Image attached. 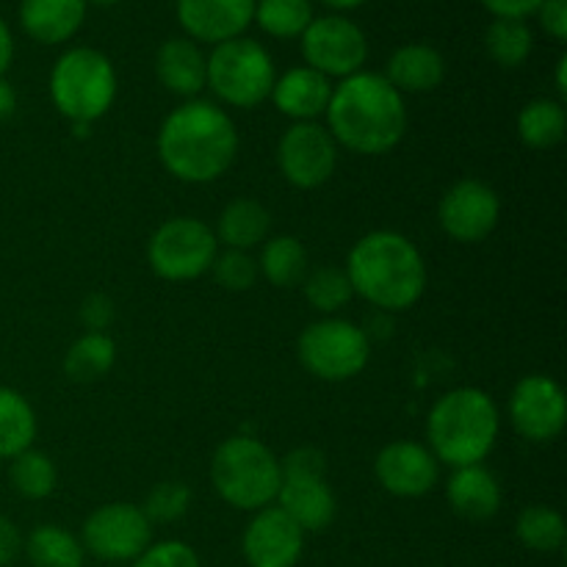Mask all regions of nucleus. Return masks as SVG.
Returning a JSON list of instances; mask_svg holds the SVG:
<instances>
[{
  "label": "nucleus",
  "instance_id": "obj_1",
  "mask_svg": "<svg viewBox=\"0 0 567 567\" xmlns=\"http://www.w3.org/2000/svg\"><path fill=\"white\" fill-rule=\"evenodd\" d=\"M327 122L338 144L358 155H385L408 131L404 97L380 72H354L332 89Z\"/></svg>",
  "mask_w": 567,
  "mask_h": 567
},
{
  "label": "nucleus",
  "instance_id": "obj_2",
  "mask_svg": "<svg viewBox=\"0 0 567 567\" xmlns=\"http://www.w3.org/2000/svg\"><path fill=\"white\" fill-rule=\"evenodd\" d=\"M238 153V131L214 103L192 100L172 111L158 131V158L183 183H210L225 175Z\"/></svg>",
  "mask_w": 567,
  "mask_h": 567
},
{
  "label": "nucleus",
  "instance_id": "obj_3",
  "mask_svg": "<svg viewBox=\"0 0 567 567\" xmlns=\"http://www.w3.org/2000/svg\"><path fill=\"white\" fill-rule=\"evenodd\" d=\"M343 271L358 297L388 313L413 308L426 288V266L419 247L393 230H374L360 238Z\"/></svg>",
  "mask_w": 567,
  "mask_h": 567
},
{
  "label": "nucleus",
  "instance_id": "obj_4",
  "mask_svg": "<svg viewBox=\"0 0 567 567\" xmlns=\"http://www.w3.org/2000/svg\"><path fill=\"white\" fill-rule=\"evenodd\" d=\"M498 408L480 388H457L435 402L426 419V437L435 460L465 468L482 465L498 441Z\"/></svg>",
  "mask_w": 567,
  "mask_h": 567
},
{
  "label": "nucleus",
  "instance_id": "obj_5",
  "mask_svg": "<svg viewBox=\"0 0 567 567\" xmlns=\"http://www.w3.org/2000/svg\"><path fill=\"white\" fill-rule=\"evenodd\" d=\"M210 482L230 507L258 513L269 507L280 491V460L258 437H227L214 454Z\"/></svg>",
  "mask_w": 567,
  "mask_h": 567
},
{
  "label": "nucleus",
  "instance_id": "obj_6",
  "mask_svg": "<svg viewBox=\"0 0 567 567\" xmlns=\"http://www.w3.org/2000/svg\"><path fill=\"white\" fill-rule=\"evenodd\" d=\"M116 97V72L109 55L94 48H72L50 72V100L75 125L109 114Z\"/></svg>",
  "mask_w": 567,
  "mask_h": 567
},
{
  "label": "nucleus",
  "instance_id": "obj_7",
  "mask_svg": "<svg viewBox=\"0 0 567 567\" xmlns=\"http://www.w3.org/2000/svg\"><path fill=\"white\" fill-rule=\"evenodd\" d=\"M277 81L275 61L255 39H230L216 44L205 59V86L233 109H255L271 94Z\"/></svg>",
  "mask_w": 567,
  "mask_h": 567
},
{
  "label": "nucleus",
  "instance_id": "obj_8",
  "mask_svg": "<svg viewBox=\"0 0 567 567\" xmlns=\"http://www.w3.org/2000/svg\"><path fill=\"white\" fill-rule=\"evenodd\" d=\"M277 507L302 532H321L336 518V493L327 485V460L316 449H293L280 463Z\"/></svg>",
  "mask_w": 567,
  "mask_h": 567
},
{
  "label": "nucleus",
  "instance_id": "obj_9",
  "mask_svg": "<svg viewBox=\"0 0 567 567\" xmlns=\"http://www.w3.org/2000/svg\"><path fill=\"white\" fill-rule=\"evenodd\" d=\"M219 255L216 233L203 219L177 216L164 221L147 244L150 269L169 282L197 280L214 266Z\"/></svg>",
  "mask_w": 567,
  "mask_h": 567
},
{
  "label": "nucleus",
  "instance_id": "obj_10",
  "mask_svg": "<svg viewBox=\"0 0 567 567\" xmlns=\"http://www.w3.org/2000/svg\"><path fill=\"white\" fill-rule=\"evenodd\" d=\"M299 360L313 377L324 382H343L358 377L369 363V336L343 319L313 321L297 343Z\"/></svg>",
  "mask_w": 567,
  "mask_h": 567
},
{
  "label": "nucleus",
  "instance_id": "obj_11",
  "mask_svg": "<svg viewBox=\"0 0 567 567\" xmlns=\"http://www.w3.org/2000/svg\"><path fill=\"white\" fill-rule=\"evenodd\" d=\"M302 53L310 70L324 78H349L363 72L369 59V39L360 31L358 22L341 14L319 17L302 33Z\"/></svg>",
  "mask_w": 567,
  "mask_h": 567
},
{
  "label": "nucleus",
  "instance_id": "obj_12",
  "mask_svg": "<svg viewBox=\"0 0 567 567\" xmlns=\"http://www.w3.org/2000/svg\"><path fill=\"white\" fill-rule=\"evenodd\" d=\"M147 515L136 504H105L83 524V548L105 563H127L147 551L153 540Z\"/></svg>",
  "mask_w": 567,
  "mask_h": 567
},
{
  "label": "nucleus",
  "instance_id": "obj_13",
  "mask_svg": "<svg viewBox=\"0 0 567 567\" xmlns=\"http://www.w3.org/2000/svg\"><path fill=\"white\" fill-rule=\"evenodd\" d=\"M277 164L282 177L297 188H319L332 177L338 164V144L327 127L316 122H293L280 138Z\"/></svg>",
  "mask_w": 567,
  "mask_h": 567
},
{
  "label": "nucleus",
  "instance_id": "obj_14",
  "mask_svg": "<svg viewBox=\"0 0 567 567\" xmlns=\"http://www.w3.org/2000/svg\"><path fill=\"white\" fill-rule=\"evenodd\" d=\"M509 421L515 432L532 443H548L559 437L567 421L563 385L546 374L524 377L509 396Z\"/></svg>",
  "mask_w": 567,
  "mask_h": 567
},
{
  "label": "nucleus",
  "instance_id": "obj_15",
  "mask_svg": "<svg viewBox=\"0 0 567 567\" xmlns=\"http://www.w3.org/2000/svg\"><path fill=\"white\" fill-rule=\"evenodd\" d=\"M498 216H502V199L482 181L454 183L437 205V221L443 233L460 244L485 241L496 230Z\"/></svg>",
  "mask_w": 567,
  "mask_h": 567
},
{
  "label": "nucleus",
  "instance_id": "obj_16",
  "mask_svg": "<svg viewBox=\"0 0 567 567\" xmlns=\"http://www.w3.org/2000/svg\"><path fill=\"white\" fill-rule=\"evenodd\" d=\"M305 532L280 507L258 509L244 532L249 567H293L302 557Z\"/></svg>",
  "mask_w": 567,
  "mask_h": 567
},
{
  "label": "nucleus",
  "instance_id": "obj_17",
  "mask_svg": "<svg viewBox=\"0 0 567 567\" xmlns=\"http://www.w3.org/2000/svg\"><path fill=\"white\" fill-rule=\"evenodd\" d=\"M374 474L388 493L399 498H419L435 487L437 460L426 446L413 441L388 443L374 460Z\"/></svg>",
  "mask_w": 567,
  "mask_h": 567
},
{
  "label": "nucleus",
  "instance_id": "obj_18",
  "mask_svg": "<svg viewBox=\"0 0 567 567\" xmlns=\"http://www.w3.org/2000/svg\"><path fill=\"white\" fill-rule=\"evenodd\" d=\"M255 3L258 0H177V20L197 42L221 44L247 31Z\"/></svg>",
  "mask_w": 567,
  "mask_h": 567
},
{
  "label": "nucleus",
  "instance_id": "obj_19",
  "mask_svg": "<svg viewBox=\"0 0 567 567\" xmlns=\"http://www.w3.org/2000/svg\"><path fill=\"white\" fill-rule=\"evenodd\" d=\"M269 97L275 100L277 111L291 116L293 122H313L316 116L327 114L332 83L330 78L310 70V66H293L286 75L277 78Z\"/></svg>",
  "mask_w": 567,
  "mask_h": 567
},
{
  "label": "nucleus",
  "instance_id": "obj_20",
  "mask_svg": "<svg viewBox=\"0 0 567 567\" xmlns=\"http://www.w3.org/2000/svg\"><path fill=\"white\" fill-rule=\"evenodd\" d=\"M86 20V0H22L20 22L31 39L59 44L75 37Z\"/></svg>",
  "mask_w": 567,
  "mask_h": 567
},
{
  "label": "nucleus",
  "instance_id": "obj_21",
  "mask_svg": "<svg viewBox=\"0 0 567 567\" xmlns=\"http://www.w3.org/2000/svg\"><path fill=\"white\" fill-rule=\"evenodd\" d=\"M446 498L457 515L468 520H487L502 507V487L485 465L454 468L446 485Z\"/></svg>",
  "mask_w": 567,
  "mask_h": 567
},
{
  "label": "nucleus",
  "instance_id": "obj_22",
  "mask_svg": "<svg viewBox=\"0 0 567 567\" xmlns=\"http://www.w3.org/2000/svg\"><path fill=\"white\" fill-rule=\"evenodd\" d=\"M446 75V61L430 44H404L388 59L385 78L399 94L432 92L443 83Z\"/></svg>",
  "mask_w": 567,
  "mask_h": 567
},
{
  "label": "nucleus",
  "instance_id": "obj_23",
  "mask_svg": "<svg viewBox=\"0 0 567 567\" xmlns=\"http://www.w3.org/2000/svg\"><path fill=\"white\" fill-rule=\"evenodd\" d=\"M158 81L181 97H194L205 89V55L192 39H169L155 55Z\"/></svg>",
  "mask_w": 567,
  "mask_h": 567
},
{
  "label": "nucleus",
  "instance_id": "obj_24",
  "mask_svg": "<svg viewBox=\"0 0 567 567\" xmlns=\"http://www.w3.org/2000/svg\"><path fill=\"white\" fill-rule=\"evenodd\" d=\"M271 227V216L258 199H233L227 208L219 214V225H216V241L225 244L227 249H241L249 252L252 247L266 241Z\"/></svg>",
  "mask_w": 567,
  "mask_h": 567
},
{
  "label": "nucleus",
  "instance_id": "obj_25",
  "mask_svg": "<svg viewBox=\"0 0 567 567\" xmlns=\"http://www.w3.org/2000/svg\"><path fill=\"white\" fill-rule=\"evenodd\" d=\"M37 441V413L14 388L0 385V460H11Z\"/></svg>",
  "mask_w": 567,
  "mask_h": 567
},
{
  "label": "nucleus",
  "instance_id": "obj_26",
  "mask_svg": "<svg viewBox=\"0 0 567 567\" xmlns=\"http://www.w3.org/2000/svg\"><path fill=\"white\" fill-rule=\"evenodd\" d=\"M258 271L277 288H293L308 277V249L293 236H275L264 244Z\"/></svg>",
  "mask_w": 567,
  "mask_h": 567
},
{
  "label": "nucleus",
  "instance_id": "obj_27",
  "mask_svg": "<svg viewBox=\"0 0 567 567\" xmlns=\"http://www.w3.org/2000/svg\"><path fill=\"white\" fill-rule=\"evenodd\" d=\"M116 343L105 332H86L78 338L64 358V371L72 382H97L114 369Z\"/></svg>",
  "mask_w": 567,
  "mask_h": 567
},
{
  "label": "nucleus",
  "instance_id": "obj_28",
  "mask_svg": "<svg viewBox=\"0 0 567 567\" xmlns=\"http://www.w3.org/2000/svg\"><path fill=\"white\" fill-rule=\"evenodd\" d=\"M567 116L557 100H532L518 114V136L532 150H551L565 138Z\"/></svg>",
  "mask_w": 567,
  "mask_h": 567
},
{
  "label": "nucleus",
  "instance_id": "obj_29",
  "mask_svg": "<svg viewBox=\"0 0 567 567\" xmlns=\"http://www.w3.org/2000/svg\"><path fill=\"white\" fill-rule=\"evenodd\" d=\"M33 567H83V546L61 526H37L25 540Z\"/></svg>",
  "mask_w": 567,
  "mask_h": 567
},
{
  "label": "nucleus",
  "instance_id": "obj_30",
  "mask_svg": "<svg viewBox=\"0 0 567 567\" xmlns=\"http://www.w3.org/2000/svg\"><path fill=\"white\" fill-rule=\"evenodd\" d=\"M485 48L496 64L520 66L532 55L535 37L524 20H509V17H496L485 33Z\"/></svg>",
  "mask_w": 567,
  "mask_h": 567
},
{
  "label": "nucleus",
  "instance_id": "obj_31",
  "mask_svg": "<svg viewBox=\"0 0 567 567\" xmlns=\"http://www.w3.org/2000/svg\"><path fill=\"white\" fill-rule=\"evenodd\" d=\"M55 480H59V474H55V465L44 452L25 449L22 454L11 457L9 482L22 498H31V502L48 498L50 493L55 491Z\"/></svg>",
  "mask_w": 567,
  "mask_h": 567
},
{
  "label": "nucleus",
  "instance_id": "obj_32",
  "mask_svg": "<svg viewBox=\"0 0 567 567\" xmlns=\"http://www.w3.org/2000/svg\"><path fill=\"white\" fill-rule=\"evenodd\" d=\"M515 535L532 551L551 554L559 551L565 546V520L557 509L543 507V504H535V507H526L524 513L515 520Z\"/></svg>",
  "mask_w": 567,
  "mask_h": 567
},
{
  "label": "nucleus",
  "instance_id": "obj_33",
  "mask_svg": "<svg viewBox=\"0 0 567 567\" xmlns=\"http://www.w3.org/2000/svg\"><path fill=\"white\" fill-rule=\"evenodd\" d=\"M255 20L269 37L293 39L313 22V6L310 0H258Z\"/></svg>",
  "mask_w": 567,
  "mask_h": 567
},
{
  "label": "nucleus",
  "instance_id": "obj_34",
  "mask_svg": "<svg viewBox=\"0 0 567 567\" xmlns=\"http://www.w3.org/2000/svg\"><path fill=\"white\" fill-rule=\"evenodd\" d=\"M302 286L305 297L319 313H338L354 293L352 286H349L347 271L336 269V266H321L313 275L305 277Z\"/></svg>",
  "mask_w": 567,
  "mask_h": 567
},
{
  "label": "nucleus",
  "instance_id": "obj_35",
  "mask_svg": "<svg viewBox=\"0 0 567 567\" xmlns=\"http://www.w3.org/2000/svg\"><path fill=\"white\" fill-rule=\"evenodd\" d=\"M188 504H192V491H188L183 482L169 480L158 482V485L147 493L142 513L147 515L150 524H172V520L186 515Z\"/></svg>",
  "mask_w": 567,
  "mask_h": 567
},
{
  "label": "nucleus",
  "instance_id": "obj_36",
  "mask_svg": "<svg viewBox=\"0 0 567 567\" xmlns=\"http://www.w3.org/2000/svg\"><path fill=\"white\" fill-rule=\"evenodd\" d=\"M210 269H214L219 286L227 291H249L258 280V260L241 249H227V252L216 255Z\"/></svg>",
  "mask_w": 567,
  "mask_h": 567
},
{
  "label": "nucleus",
  "instance_id": "obj_37",
  "mask_svg": "<svg viewBox=\"0 0 567 567\" xmlns=\"http://www.w3.org/2000/svg\"><path fill=\"white\" fill-rule=\"evenodd\" d=\"M133 567H199V557L186 543L166 540L147 546V551L133 559Z\"/></svg>",
  "mask_w": 567,
  "mask_h": 567
},
{
  "label": "nucleus",
  "instance_id": "obj_38",
  "mask_svg": "<svg viewBox=\"0 0 567 567\" xmlns=\"http://www.w3.org/2000/svg\"><path fill=\"white\" fill-rule=\"evenodd\" d=\"M81 321L89 332H105L114 321V302L105 293H89L81 305Z\"/></svg>",
  "mask_w": 567,
  "mask_h": 567
},
{
  "label": "nucleus",
  "instance_id": "obj_39",
  "mask_svg": "<svg viewBox=\"0 0 567 567\" xmlns=\"http://www.w3.org/2000/svg\"><path fill=\"white\" fill-rule=\"evenodd\" d=\"M540 25L546 28V33H551L557 42L567 39V0H543L540 9Z\"/></svg>",
  "mask_w": 567,
  "mask_h": 567
},
{
  "label": "nucleus",
  "instance_id": "obj_40",
  "mask_svg": "<svg viewBox=\"0 0 567 567\" xmlns=\"http://www.w3.org/2000/svg\"><path fill=\"white\" fill-rule=\"evenodd\" d=\"M485 9H491L496 17H509V20H524V17L537 14L543 0H482Z\"/></svg>",
  "mask_w": 567,
  "mask_h": 567
},
{
  "label": "nucleus",
  "instance_id": "obj_41",
  "mask_svg": "<svg viewBox=\"0 0 567 567\" xmlns=\"http://www.w3.org/2000/svg\"><path fill=\"white\" fill-rule=\"evenodd\" d=\"M22 548V537L17 526L6 515H0V567L11 565Z\"/></svg>",
  "mask_w": 567,
  "mask_h": 567
},
{
  "label": "nucleus",
  "instance_id": "obj_42",
  "mask_svg": "<svg viewBox=\"0 0 567 567\" xmlns=\"http://www.w3.org/2000/svg\"><path fill=\"white\" fill-rule=\"evenodd\" d=\"M11 59H14V39H11L9 25L0 20V78H3L6 70H9Z\"/></svg>",
  "mask_w": 567,
  "mask_h": 567
},
{
  "label": "nucleus",
  "instance_id": "obj_43",
  "mask_svg": "<svg viewBox=\"0 0 567 567\" xmlns=\"http://www.w3.org/2000/svg\"><path fill=\"white\" fill-rule=\"evenodd\" d=\"M17 109V94L11 89V83L6 78H0V122L9 120Z\"/></svg>",
  "mask_w": 567,
  "mask_h": 567
},
{
  "label": "nucleus",
  "instance_id": "obj_44",
  "mask_svg": "<svg viewBox=\"0 0 567 567\" xmlns=\"http://www.w3.org/2000/svg\"><path fill=\"white\" fill-rule=\"evenodd\" d=\"M567 59L563 55V59L557 61V92H559V97H567Z\"/></svg>",
  "mask_w": 567,
  "mask_h": 567
},
{
  "label": "nucleus",
  "instance_id": "obj_45",
  "mask_svg": "<svg viewBox=\"0 0 567 567\" xmlns=\"http://www.w3.org/2000/svg\"><path fill=\"white\" fill-rule=\"evenodd\" d=\"M324 6H330V9H338V11H349V9H358V6H363L365 0H321Z\"/></svg>",
  "mask_w": 567,
  "mask_h": 567
},
{
  "label": "nucleus",
  "instance_id": "obj_46",
  "mask_svg": "<svg viewBox=\"0 0 567 567\" xmlns=\"http://www.w3.org/2000/svg\"><path fill=\"white\" fill-rule=\"evenodd\" d=\"M92 3H100V6H111V3H116V0H92Z\"/></svg>",
  "mask_w": 567,
  "mask_h": 567
}]
</instances>
